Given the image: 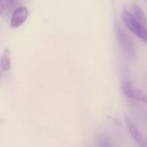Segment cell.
Masks as SVG:
<instances>
[{"label":"cell","mask_w":147,"mask_h":147,"mask_svg":"<svg viewBox=\"0 0 147 147\" xmlns=\"http://www.w3.org/2000/svg\"><path fill=\"white\" fill-rule=\"evenodd\" d=\"M121 18L125 26L137 37L147 43V27H145L139 22H137L131 13L124 10L121 13Z\"/></svg>","instance_id":"6da1fadb"},{"label":"cell","mask_w":147,"mask_h":147,"mask_svg":"<svg viewBox=\"0 0 147 147\" xmlns=\"http://www.w3.org/2000/svg\"><path fill=\"white\" fill-rule=\"evenodd\" d=\"M122 91L124 93V95L131 99H134V100H138V101H141L147 103V94L142 90L139 89L138 87H136L134 84H133V83L129 82V81H126L122 84Z\"/></svg>","instance_id":"7a4b0ae2"},{"label":"cell","mask_w":147,"mask_h":147,"mask_svg":"<svg viewBox=\"0 0 147 147\" xmlns=\"http://www.w3.org/2000/svg\"><path fill=\"white\" fill-rule=\"evenodd\" d=\"M126 123L128 128V131L132 138L135 140L136 144L140 147H147V137L138 128L135 123L127 116L125 117Z\"/></svg>","instance_id":"3957f363"},{"label":"cell","mask_w":147,"mask_h":147,"mask_svg":"<svg viewBox=\"0 0 147 147\" xmlns=\"http://www.w3.org/2000/svg\"><path fill=\"white\" fill-rule=\"evenodd\" d=\"M28 10L24 6H18L13 12L10 26L12 28H18L20 27L28 18Z\"/></svg>","instance_id":"277c9868"},{"label":"cell","mask_w":147,"mask_h":147,"mask_svg":"<svg viewBox=\"0 0 147 147\" xmlns=\"http://www.w3.org/2000/svg\"><path fill=\"white\" fill-rule=\"evenodd\" d=\"M116 33H117V36H118V39L120 40V43L124 47V49L127 53H133V51H134L133 43H132L130 38L124 32V30L122 28H121L120 27H117L116 28Z\"/></svg>","instance_id":"5b68a950"},{"label":"cell","mask_w":147,"mask_h":147,"mask_svg":"<svg viewBox=\"0 0 147 147\" xmlns=\"http://www.w3.org/2000/svg\"><path fill=\"white\" fill-rule=\"evenodd\" d=\"M131 14L137 22H139L145 27H147V19L140 7H139L137 4H134L131 9Z\"/></svg>","instance_id":"8992f818"},{"label":"cell","mask_w":147,"mask_h":147,"mask_svg":"<svg viewBox=\"0 0 147 147\" xmlns=\"http://www.w3.org/2000/svg\"><path fill=\"white\" fill-rule=\"evenodd\" d=\"M1 66L4 71H8L10 68V52L8 48L3 51L1 58Z\"/></svg>","instance_id":"52a82bcc"},{"label":"cell","mask_w":147,"mask_h":147,"mask_svg":"<svg viewBox=\"0 0 147 147\" xmlns=\"http://www.w3.org/2000/svg\"><path fill=\"white\" fill-rule=\"evenodd\" d=\"M97 147H114L111 138L108 134H101L97 138Z\"/></svg>","instance_id":"ba28073f"},{"label":"cell","mask_w":147,"mask_h":147,"mask_svg":"<svg viewBox=\"0 0 147 147\" xmlns=\"http://www.w3.org/2000/svg\"><path fill=\"white\" fill-rule=\"evenodd\" d=\"M6 2V8L9 11H12L13 9H16V5L19 3V0H5Z\"/></svg>","instance_id":"9c48e42d"},{"label":"cell","mask_w":147,"mask_h":147,"mask_svg":"<svg viewBox=\"0 0 147 147\" xmlns=\"http://www.w3.org/2000/svg\"><path fill=\"white\" fill-rule=\"evenodd\" d=\"M3 9H4V4H3V0H0V15H2V14H3Z\"/></svg>","instance_id":"30bf717a"}]
</instances>
